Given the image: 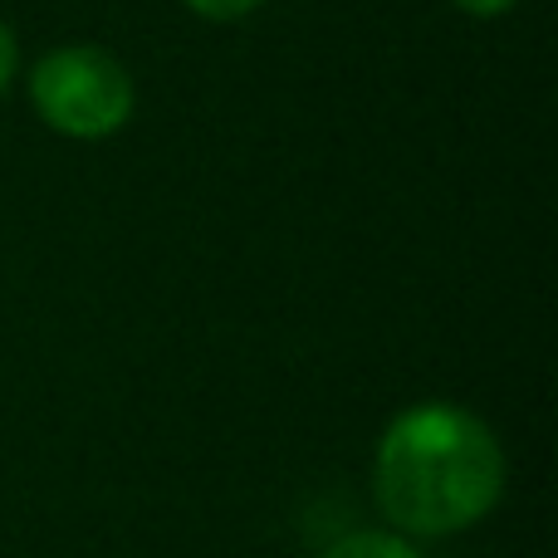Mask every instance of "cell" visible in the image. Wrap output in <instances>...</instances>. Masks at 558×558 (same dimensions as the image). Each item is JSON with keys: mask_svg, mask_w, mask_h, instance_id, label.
Returning <instances> with one entry per match:
<instances>
[{"mask_svg": "<svg viewBox=\"0 0 558 558\" xmlns=\"http://www.w3.org/2000/svg\"><path fill=\"white\" fill-rule=\"evenodd\" d=\"M10 69H15V45H10V29L0 25V88H5Z\"/></svg>", "mask_w": 558, "mask_h": 558, "instance_id": "obj_5", "label": "cell"}, {"mask_svg": "<svg viewBox=\"0 0 558 558\" xmlns=\"http://www.w3.org/2000/svg\"><path fill=\"white\" fill-rule=\"evenodd\" d=\"M324 558H416V549L402 539V534H387V530H357L343 534Z\"/></svg>", "mask_w": 558, "mask_h": 558, "instance_id": "obj_3", "label": "cell"}, {"mask_svg": "<svg viewBox=\"0 0 558 558\" xmlns=\"http://www.w3.org/2000/svg\"><path fill=\"white\" fill-rule=\"evenodd\" d=\"M35 104L69 137H104L133 113V84L104 49H59L35 69Z\"/></svg>", "mask_w": 558, "mask_h": 558, "instance_id": "obj_2", "label": "cell"}, {"mask_svg": "<svg viewBox=\"0 0 558 558\" xmlns=\"http://www.w3.org/2000/svg\"><path fill=\"white\" fill-rule=\"evenodd\" d=\"M255 5H260V0H192V10H202V15H211V20H235Z\"/></svg>", "mask_w": 558, "mask_h": 558, "instance_id": "obj_4", "label": "cell"}, {"mask_svg": "<svg viewBox=\"0 0 558 558\" xmlns=\"http://www.w3.org/2000/svg\"><path fill=\"white\" fill-rule=\"evenodd\" d=\"M373 481L397 534H461L495 510L505 456L481 416L422 402L387 426Z\"/></svg>", "mask_w": 558, "mask_h": 558, "instance_id": "obj_1", "label": "cell"}, {"mask_svg": "<svg viewBox=\"0 0 558 558\" xmlns=\"http://www.w3.org/2000/svg\"><path fill=\"white\" fill-rule=\"evenodd\" d=\"M456 5H465V10H475V15H495V10H505V5H514V0H456Z\"/></svg>", "mask_w": 558, "mask_h": 558, "instance_id": "obj_6", "label": "cell"}]
</instances>
